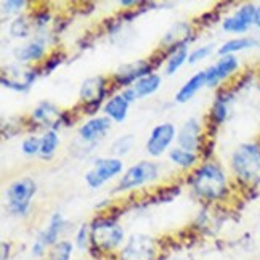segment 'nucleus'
Returning <instances> with one entry per match:
<instances>
[{"mask_svg": "<svg viewBox=\"0 0 260 260\" xmlns=\"http://www.w3.org/2000/svg\"><path fill=\"white\" fill-rule=\"evenodd\" d=\"M124 164L117 157H102L93 162V167L85 174V183L88 188L96 189L103 186L106 182L113 180L116 175L122 172Z\"/></svg>", "mask_w": 260, "mask_h": 260, "instance_id": "nucleus-6", "label": "nucleus"}, {"mask_svg": "<svg viewBox=\"0 0 260 260\" xmlns=\"http://www.w3.org/2000/svg\"><path fill=\"white\" fill-rule=\"evenodd\" d=\"M64 228V218L59 212H55L50 217V222L45 226L44 232L36 238V241L32 243L31 252L34 257H44L45 251L48 247H53L55 244L59 243V235H61Z\"/></svg>", "mask_w": 260, "mask_h": 260, "instance_id": "nucleus-8", "label": "nucleus"}, {"mask_svg": "<svg viewBox=\"0 0 260 260\" xmlns=\"http://www.w3.org/2000/svg\"><path fill=\"white\" fill-rule=\"evenodd\" d=\"M135 88V93H137V98H145V96H149L153 95L156 90L161 87V76L159 74H149L143 79H140L138 82H135L132 85Z\"/></svg>", "mask_w": 260, "mask_h": 260, "instance_id": "nucleus-23", "label": "nucleus"}, {"mask_svg": "<svg viewBox=\"0 0 260 260\" xmlns=\"http://www.w3.org/2000/svg\"><path fill=\"white\" fill-rule=\"evenodd\" d=\"M59 145V137L56 134V130H47L42 137V146H41V156L42 159H50L53 157V154L56 153Z\"/></svg>", "mask_w": 260, "mask_h": 260, "instance_id": "nucleus-26", "label": "nucleus"}, {"mask_svg": "<svg viewBox=\"0 0 260 260\" xmlns=\"http://www.w3.org/2000/svg\"><path fill=\"white\" fill-rule=\"evenodd\" d=\"M159 175V167L156 162L151 161H140L128 167L124 172L117 183V191H128V189H135L143 186L149 182L156 180Z\"/></svg>", "mask_w": 260, "mask_h": 260, "instance_id": "nucleus-5", "label": "nucleus"}, {"mask_svg": "<svg viewBox=\"0 0 260 260\" xmlns=\"http://www.w3.org/2000/svg\"><path fill=\"white\" fill-rule=\"evenodd\" d=\"M90 239H92V246L98 251L113 252L124 244L125 233L116 220L109 217H100L95 218L90 225Z\"/></svg>", "mask_w": 260, "mask_h": 260, "instance_id": "nucleus-3", "label": "nucleus"}, {"mask_svg": "<svg viewBox=\"0 0 260 260\" xmlns=\"http://www.w3.org/2000/svg\"><path fill=\"white\" fill-rule=\"evenodd\" d=\"M109 128H111V119H108L106 116L93 117L79 128V137L87 143H93L96 140L103 138L108 134Z\"/></svg>", "mask_w": 260, "mask_h": 260, "instance_id": "nucleus-15", "label": "nucleus"}, {"mask_svg": "<svg viewBox=\"0 0 260 260\" xmlns=\"http://www.w3.org/2000/svg\"><path fill=\"white\" fill-rule=\"evenodd\" d=\"M74 252V244L71 241H59L50 251V260H71Z\"/></svg>", "mask_w": 260, "mask_h": 260, "instance_id": "nucleus-27", "label": "nucleus"}, {"mask_svg": "<svg viewBox=\"0 0 260 260\" xmlns=\"http://www.w3.org/2000/svg\"><path fill=\"white\" fill-rule=\"evenodd\" d=\"M41 146H42V138L27 137L21 143V151L26 156H36V154H41Z\"/></svg>", "mask_w": 260, "mask_h": 260, "instance_id": "nucleus-30", "label": "nucleus"}, {"mask_svg": "<svg viewBox=\"0 0 260 260\" xmlns=\"http://www.w3.org/2000/svg\"><path fill=\"white\" fill-rule=\"evenodd\" d=\"M169 157H171V161L175 166L183 167V169H189V167L196 166V162H198L196 153L186 151V149H183V148H174V149H171V153H169Z\"/></svg>", "mask_w": 260, "mask_h": 260, "instance_id": "nucleus-25", "label": "nucleus"}, {"mask_svg": "<svg viewBox=\"0 0 260 260\" xmlns=\"http://www.w3.org/2000/svg\"><path fill=\"white\" fill-rule=\"evenodd\" d=\"M121 95H122V96L127 100L128 103H134L135 100H138V98H137V93H135V88H134V87H127V88H124Z\"/></svg>", "mask_w": 260, "mask_h": 260, "instance_id": "nucleus-35", "label": "nucleus"}, {"mask_svg": "<svg viewBox=\"0 0 260 260\" xmlns=\"http://www.w3.org/2000/svg\"><path fill=\"white\" fill-rule=\"evenodd\" d=\"M128 106L130 103L122 95H114L108 100L103 106V111L108 119H111L114 122H124L128 114Z\"/></svg>", "mask_w": 260, "mask_h": 260, "instance_id": "nucleus-18", "label": "nucleus"}, {"mask_svg": "<svg viewBox=\"0 0 260 260\" xmlns=\"http://www.w3.org/2000/svg\"><path fill=\"white\" fill-rule=\"evenodd\" d=\"M194 193L207 201H220L228 193V180L217 164H204L198 169L191 178Z\"/></svg>", "mask_w": 260, "mask_h": 260, "instance_id": "nucleus-1", "label": "nucleus"}, {"mask_svg": "<svg viewBox=\"0 0 260 260\" xmlns=\"http://www.w3.org/2000/svg\"><path fill=\"white\" fill-rule=\"evenodd\" d=\"M29 31H31V26H29L27 19L24 16L16 18L15 21L10 24V34H12L13 37L24 39V37L29 36Z\"/></svg>", "mask_w": 260, "mask_h": 260, "instance_id": "nucleus-29", "label": "nucleus"}, {"mask_svg": "<svg viewBox=\"0 0 260 260\" xmlns=\"http://www.w3.org/2000/svg\"><path fill=\"white\" fill-rule=\"evenodd\" d=\"M233 172L246 185L260 183V145L241 143L232 156Z\"/></svg>", "mask_w": 260, "mask_h": 260, "instance_id": "nucleus-2", "label": "nucleus"}, {"mask_svg": "<svg viewBox=\"0 0 260 260\" xmlns=\"http://www.w3.org/2000/svg\"><path fill=\"white\" fill-rule=\"evenodd\" d=\"M90 244H92V239H90V225L84 223L76 233V246L81 249V251H85Z\"/></svg>", "mask_w": 260, "mask_h": 260, "instance_id": "nucleus-31", "label": "nucleus"}, {"mask_svg": "<svg viewBox=\"0 0 260 260\" xmlns=\"http://www.w3.org/2000/svg\"><path fill=\"white\" fill-rule=\"evenodd\" d=\"M132 145H134V137L122 135L111 145V153L116 156H125V154H128L130 149H132Z\"/></svg>", "mask_w": 260, "mask_h": 260, "instance_id": "nucleus-28", "label": "nucleus"}, {"mask_svg": "<svg viewBox=\"0 0 260 260\" xmlns=\"http://www.w3.org/2000/svg\"><path fill=\"white\" fill-rule=\"evenodd\" d=\"M27 2L24 0H8V2H2V7H4V12L7 13H15V12H19V10H23V7H26Z\"/></svg>", "mask_w": 260, "mask_h": 260, "instance_id": "nucleus-33", "label": "nucleus"}, {"mask_svg": "<svg viewBox=\"0 0 260 260\" xmlns=\"http://www.w3.org/2000/svg\"><path fill=\"white\" fill-rule=\"evenodd\" d=\"M121 5L122 7H134V5H137V2H134V0H122Z\"/></svg>", "mask_w": 260, "mask_h": 260, "instance_id": "nucleus-37", "label": "nucleus"}, {"mask_svg": "<svg viewBox=\"0 0 260 260\" xmlns=\"http://www.w3.org/2000/svg\"><path fill=\"white\" fill-rule=\"evenodd\" d=\"M189 36H191V26L188 23H177L166 32V36L162 39V44L171 45L174 48L182 47V45H186Z\"/></svg>", "mask_w": 260, "mask_h": 260, "instance_id": "nucleus-20", "label": "nucleus"}, {"mask_svg": "<svg viewBox=\"0 0 260 260\" xmlns=\"http://www.w3.org/2000/svg\"><path fill=\"white\" fill-rule=\"evenodd\" d=\"M172 260H183V258H172Z\"/></svg>", "mask_w": 260, "mask_h": 260, "instance_id": "nucleus-39", "label": "nucleus"}, {"mask_svg": "<svg viewBox=\"0 0 260 260\" xmlns=\"http://www.w3.org/2000/svg\"><path fill=\"white\" fill-rule=\"evenodd\" d=\"M255 26L260 27V7H257V15H255Z\"/></svg>", "mask_w": 260, "mask_h": 260, "instance_id": "nucleus-38", "label": "nucleus"}, {"mask_svg": "<svg viewBox=\"0 0 260 260\" xmlns=\"http://www.w3.org/2000/svg\"><path fill=\"white\" fill-rule=\"evenodd\" d=\"M258 45V41L254 37H238L232 39V41L225 42L222 47L218 48V55L220 56H226V55H235L238 52H244V50L254 48Z\"/></svg>", "mask_w": 260, "mask_h": 260, "instance_id": "nucleus-22", "label": "nucleus"}, {"mask_svg": "<svg viewBox=\"0 0 260 260\" xmlns=\"http://www.w3.org/2000/svg\"><path fill=\"white\" fill-rule=\"evenodd\" d=\"M188 47L186 45H182L178 48H174L172 53L169 55V59H167V64H166V73L171 76V74H175L180 68H182L186 61H188Z\"/></svg>", "mask_w": 260, "mask_h": 260, "instance_id": "nucleus-24", "label": "nucleus"}, {"mask_svg": "<svg viewBox=\"0 0 260 260\" xmlns=\"http://www.w3.org/2000/svg\"><path fill=\"white\" fill-rule=\"evenodd\" d=\"M238 68H239V61L235 55L220 56V59L215 64L206 69V85L207 87L218 85L230 76H233L238 71Z\"/></svg>", "mask_w": 260, "mask_h": 260, "instance_id": "nucleus-12", "label": "nucleus"}, {"mask_svg": "<svg viewBox=\"0 0 260 260\" xmlns=\"http://www.w3.org/2000/svg\"><path fill=\"white\" fill-rule=\"evenodd\" d=\"M212 50H214V45H204V47H199V48L193 50V52L189 53V56H188V63L189 64H196L199 61H203V59H206L209 55L212 53Z\"/></svg>", "mask_w": 260, "mask_h": 260, "instance_id": "nucleus-32", "label": "nucleus"}, {"mask_svg": "<svg viewBox=\"0 0 260 260\" xmlns=\"http://www.w3.org/2000/svg\"><path fill=\"white\" fill-rule=\"evenodd\" d=\"M156 241L148 235H132L119 252V260H156Z\"/></svg>", "mask_w": 260, "mask_h": 260, "instance_id": "nucleus-7", "label": "nucleus"}, {"mask_svg": "<svg viewBox=\"0 0 260 260\" xmlns=\"http://www.w3.org/2000/svg\"><path fill=\"white\" fill-rule=\"evenodd\" d=\"M61 63H63V55H55V56H50V58L47 59V63H45V68H44L45 74H50V73H52L56 66H59Z\"/></svg>", "mask_w": 260, "mask_h": 260, "instance_id": "nucleus-34", "label": "nucleus"}, {"mask_svg": "<svg viewBox=\"0 0 260 260\" xmlns=\"http://www.w3.org/2000/svg\"><path fill=\"white\" fill-rule=\"evenodd\" d=\"M233 102V95L228 93L226 90L222 93H218L215 102L212 105V111H211V116H212V121L220 125L226 121L228 117V113H230V103Z\"/></svg>", "mask_w": 260, "mask_h": 260, "instance_id": "nucleus-21", "label": "nucleus"}, {"mask_svg": "<svg viewBox=\"0 0 260 260\" xmlns=\"http://www.w3.org/2000/svg\"><path fill=\"white\" fill-rule=\"evenodd\" d=\"M177 137V130L175 125L171 122H162V124H157L151 134H149V138L146 142V151L149 156L157 157L161 156L166 149L171 146V143L175 140Z\"/></svg>", "mask_w": 260, "mask_h": 260, "instance_id": "nucleus-10", "label": "nucleus"}, {"mask_svg": "<svg viewBox=\"0 0 260 260\" xmlns=\"http://www.w3.org/2000/svg\"><path fill=\"white\" fill-rule=\"evenodd\" d=\"M13 55H15V58L18 59V61H21V63L39 61V59H42L44 55H45V45L42 42H39V41L29 42L26 45L15 48Z\"/></svg>", "mask_w": 260, "mask_h": 260, "instance_id": "nucleus-19", "label": "nucleus"}, {"mask_svg": "<svg viewBox=\"0 0 260 260\" xmlns=\"http://www.w3.org/2000/svg\"><path fill=\"white\" fill-rule=\"evenodd\" d=\"M178 148H183L186 151L196 153L201 146V124L198 119L191 117L182 125L177 134Z\"/></svg>", "mask_w": 260, "mask_h": 260, "instance_id": "nucleus-14", "label": "nucleus"}, {"mask_svg": "<svg viewBox=\"0 0 260 260\" xmlns=\"http://www.w3.org/2000/svg\"><path fill=\"white\" fill-rule=\"evenodd\" d=\"M81 100L85 103L88 113H95L106 96V81L103 76H93L84 81L81 87Z\"/></svg>", "mask_w": 260, "mask_h": 260, "instance_id": "nucleus-11", "label": "nucleus"}, {"mask_svg": "<svg viewBox=\"0 0 260 260\" xmlns=\"http://www.w3.org/2000/svg\"><path fill=\"white\" fill-rule=\"evenodd\" d=\"M255 15H257L255 5H252V4L241 5L232 16L223 19V23H222L223 31L232 32V34L247 32L252 26H255Z\"/></svg>", "mask_w": 260, "mask_h": 260, "instance_id": "nucleus-9", "label": "nucleus"}, {"mask_svg": "<svg viewBox=\"0 0 260 260\" xmlns=\"http://www.w3.org/2000/svg\"><path fill=\"white\" fill-rule=\"evenodd\" d=\"M10 249H12L10 243H2V260H7L10 257Z\"/></svg>", "mask_w": 260, "mask_h": 260, "instance_id": "nucleus-36", "label": "nucleus"}, {"mask_svg": "<svg viewBox=\"0 0 260 260\" xmlns=\"http://www.w3.org/2000/svg\"><path fill=\"white\" fill-rule=\"evenodd\" d=\"M32 119H36L37 122H42L45 125H52V130H56L63 122V114L59 113V109L53 106L52 103L44 102L32 111Z\"/></svg>", "mask_w": 260, "mask_h": 260, "instance_id": "nucleus-16", "label": "nucleus"}, {"mask_svg": "<svg viewBox=\"0 0 260 260\" xmlns=\"http://www.w3.org/2000/svg\"><path fill=\"white\" fill-rule=\"evenodd\" d=\"M36 191L37 185L31 178H19L13 182L7 189L8 211L13 215H26Z\"/></svg>", "mask_w": 260, "mask_h": 260, "instance_id": "nucleus-4", "label": "nucleus"}, {"mask_svg": "<svg viewBox=\"0 0 260 260\" xmlns=\"http://www.w3.org/2000/svg\"><path fill=\"white\" fill-rule=\"evenodd\" d=\"M204 85H206V71H199L194 76L189 77L188 81L182 85V88H180L175 95V102L177 103L189 102V100H191Z\"/></svg>", "mask_w": 260, "mask_h": 260, "instance_id": "nucleus-17", "label": "nucleus"}, {"mask_svg": "<svg viewBox=\"0 0 260 260\" xmlns=\"http://www.w3.org/2000/svg\"><path fill=\"white\" fill-rule=\"evenodd\" d=\"M151 69H153L151 61L138 59V61H135V63H128V64H124L122 68H119L114 77H116V82L119 85L127 88V87H132L135 82H138L140 79L153 74Z\"/></svg>", "mask_w": 260, "mask_h": 260, "instance_id": "nucleus-13", "label": "nucleus"}]
</instances>
